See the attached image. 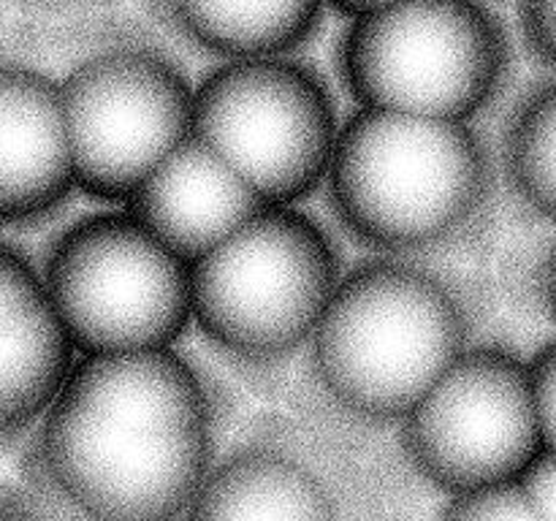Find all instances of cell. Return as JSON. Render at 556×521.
I'll list each match as a JSON object with an SVG mask.
<instances>
[{
    "mask_svg": "<svg viewBox=\"0 0 556 521\" xmlns=\"http://www.w3.org/2000/svg\"><path fill=\"white\" fill-rule=\"evenodd\" d=\"M0 483H3V481H0Z\"/></svg>",
    "mask_w": 556,
    "mask_h": 521,
    "instance_id": "cell-25",
    "label": "cell"
},
{
    "mask_svg": "<svg viewBox=\"0 0 556 521\" xmlns=\"http://www.w3.org/2000/svg\"><path fill=\"white\" fill-rule=\"evenodd\" d=\"M396 432L407 465L445 497L521 481L546 450L530 361L478 342Z\"/></svg>",
    "mask_w": 556,
    "mask_h": 521,
    "instance_id": "cell-9",
    "label": "cell"
},
{
    "mask_svg": "<svg viewBox=\"0 0 556 521\" xmlns=\"http://www.w3.org/2000/svg\"><path fill=\"white\" fill-rule=\"evenodd\" d=\"M541 288H543V302H546L548 315L556 320V242H554V247L548 250L546 260H543Z\"/></svg>",
    "mask_w": 556,
    "mask_h": 521,
    "instance_id": "cell-23",
    "label": "cell"
},
{
    "mask_svg": "<svg viewBox=\"0 0 556 521\" xmlns=\"http://www.w3.org/2000/svg\"><path fill=\"white\" fill-rule=\"evenodd\" d=\"M340 128L324 76L291 54L231 60L195 85L193 136L269 206L326 188Z\"/></svg>",
    "mask_w": 556,
    "mask_h": 521,
    "instance_id": "cell-7",
    "label": "cell"
},
{
    "mask_svg": "<svg viewBox=\"0 0 556 521\" xmlns=\"http://www.w3.org/2000/svg\"><path fill=\"white\" fill-rule=\"evenodd\" d=\"M510 41L486 0H400L351 20L340 74L358 109L472 123L503 90Z\"/></svg>",
    "mask_w": 556,
    "mask_h": 521,
    "instance_id": "cell-5",
    "label": "cell"
},
{
    "mask_svg": "<svg viewBox=\"0 0 556 521\" xmlns=\"http://www.w3.org/2000/svg\"><path fill=\"white\" fill-rule=\"evenodd\" d=\"M503 166L516 195L556 223V81L538 87L516 109L505 134Z\"/></svg>",
    "mask_w": 556,
    "mask_h": 521,
    "instance_id": "cell-15",
    "label": "cell"
},
{
    "mask_svg": "<svg viewBox=\"0 0 556 521\" xmlns=\"http://www.w3.org/2000/svg\"><path fill=\"white\" fill-rule=\"evenodd\" d=\"M0 9H3V0H0Z\"/></svg>",
    "mask_w": 556,
    "mask_h": 521,
    "instance_id": "cell-24",
    "label": "cell"
},
{
    "mask_svg": "<svg viewBox=\"0 0 556 521\" xmlns=\"http://www.w3.org/2000/svg\"><path fill=\"white\" fill-rule=\"evenodd\" d=\"M76 193L60 79L0 36V228L47 223Z\"/></svg>",
    "mask_w": 556,
    "mask_h": 521,
    "instance_id": "cell-10",
    "label": "cell"
},
{
    "mask_svg": "<svg viewBox=\"0 0 556 521\" xmlns=\"http://www.w3.org/2000/svg\"><path fill=\"white\" fill-rule=\"evenodd\" d=\"M394 3H400V0H326V5L337 9L340 14L351 16V20L375 14V11L389 9V5H394Z\"/></svg>",
    "mask_w": 556,
    "mask_h": 521,
    "instance_id": "cell-22",
    "label": "cell"
},
{
    "mask_svg": "<svg viewBox=\"0 0 556 521\" xmlns=\"http://www.w3.org/2000/svg\"><path fill=\"white\" fill-rule=\"evenodd\" d=\"M60 79L76 193L125 206L193 136L195 85L161 49L103 41Z\"/></svg>",
    "mask_w": 556,
    "mask_h": 521,
    "instance_id": "cell-8",
    "label": "cell"
},
{
    "mask_svg": "<svg viewBox=\"0 0 556 521\" xmlns=\"http://www.w3.org/2000/svg\"><path fill=\"white\" fill-rule=\"evenodd\" d=\"M494 174L472 123L358 109L340 128L326 193L375 255L427 260L481 231Z\"/></svg>",
    "mask_w": 556,
    "mask_h": 521,
    "instance_id": "cell-3",
    "label": "cell"
},
{
    "mask_svg": "<svg viewBox=\"0 0 556 521\" xmlns=\"http://www.w3.org/2000/svg\"><path fill=\"white\" fill-rule=\"evenodd\" d=\"M476 345L472 302L454 277L378 255L342 275L307 358L320 394L345 416L400 427Z\"/></svg>",
    "mask_w": 556,
    "mask_h": 521,
    "instance_id": "cell-2",
    "label": "cell"
},
{
    "mask_svg": "<svg viewBox=\"0 0 556 521\" xmlns=\"http://www.w3.org/2000/svg\"><path fill=\"white\" fill-rule=\"evenodd\" d=\"M182 521H345L329 478L296 450L244 443L206 472Z\"/></svg>",
    "mask_w": 556,
    "mask_h": 521,
    "instance_id": "cell-13",
    "label": "cell"
},
{
    "mask_svg": "<svg viewBox=\"0 0 556 521\" xmlns=\"http://www.w3.org/2000/svg\"><path fill=\"white\" fill-rule=\"evenodd\" d=\"M521 30L532 54L556 68V0H521Z\"/></svg>",
    "mask_w": 556,
    "mask_h": 521,
    "instance_id": "cell-18",
    "label": "cell"
},
{
    "mask_svg": "<svg viewBox=\"0 0 556 521\" xmlns=\"http://www.w3.org/2000/svg\"><path fill=\"white\" fill-rule=\"evenodd\" d=\"M527 497L543 521H556V450H543L521 475Z\"/></svg>",
    "mask_w": 556,
    "mask_h": 521,
    "instance_id": "cell-20",
    "label": "cell"
},
{
    "mask_svg": "<svg viewBox=\"0 0 556 521\" xmlns=\"http://www.w3.org/2000/svg\"><path fill=\"white\" fill-rule=\"evenodd\" d=\"M217 456L220 402L177 347L79 356L20 481L71 521H182Z\"/></svg>",
    "mask_w": 556,
    "mask_h": 521,
    "instance_id": "cell-1",
    "label": "cell"
},
{
    "mask_svg": "<svg viewBox=\"0 0 556 521\" xmlns=\"http://www.w3.org/2000/svg\"><path fill=\"white\" fill-rule=\"evenodd\" d=\"M41 275L79 356L172 351L193 326V266L125 206L63 228Z\"/></svg>",
    "mask_w": 556,
    "mask_h": 521,
    "instance_id": "cell-6",
    "label": "cell"
},
{
    "mask_svg": "<svg viewBox=\"0 0 556 521\" xmlns=\"http://www.w3.org/2000/svg\"><path fill=\"white\" fill-rule=\"evenodd\" d=\"M0 521H71L49 499L33 492L16 478L14 483H0Z\"/></svg>",
    "mask_w": 556,
    "mask_h": 521,
    "instance_id": "cell-19",
    "label": "cell"
},
{
    "mask_svg": "<svg viewBox=\"0 0 556 521\" xmlns=\"http://www.w3.org/2000/svg\"><path fill=\"white\" fill-rule=\"evenodd\" d=\"M14 3L38 16H79L114 3V0H14Z\"/></svg>",
    "mask_w": 556,
    "mask_h": 521,
    "instance_id": "cell-21",
    "label": "cell"
},
{
    "mask_svg": "<svg viewBox=\"0 0 556 521\" xmlns=\"http://www.w3.org/2000/svg\"><path fill=\"white\" fill-rule=\"evenodd\" d=\"M157 22L223 63L291 54L313 38L326 0H147Z\"/></svg>",
    "mask_w": 556,
    "mask_h": 521,
    "instance_id": "cell-14",
    "label": "cell"
},
{
    "mask_svg": "<svg viewBox=\"0 0 556 521\" xmlns=\"http://www.w3.org/2000/svg\"><path fill=\"white\" fill-rule=\"evenodd\" d=\"M340 255L299 206H266L193 266V326L239 367L307 353L342 280Z\"/></svg>",
    "mask_w": 556,
    "mask_h": 521,
    "instance_id": "cell-4",
    "label": "cell"
},
{
    "mask_svg": "<svg viewBox=\"0 0 556 521\" xmlns=\"http://www.w3.org/2000/svg\"><path fill=\"white\" fill-rule=\"evenodd\" d=\"M532 394H535L538 421H541L543 448L556 450V340L546 342L530 358Z\"/></svg>",
    "mask_w": 556,
    "mask_h": 521,
    "instance_id": "cell-17",
    "label": "cell"
},
{
    "mask_svg": "<svg viewBox=\"0 0 556 521\" xmlns=\"http://www.w3.org/2000/svg\"><path fill=\"white\" fill-rule=\"evenodd\" d=\"M76 361L41 269L0 244V454L27 443Z\"/></svg>",
    "mask_w": 556,
    "mask_h": 521,
    "instance_id": "cell-11",
    "label": "cell"
},
{
    "mask_svg": "<svg viewBox=\"0 0 556 521\" xmlns=\"http://www.w3.org/2000/svg\"><path fill=\"white\" fill-rule=\"evenodd\" d=\"M434 521H543L519 481L445 497Z\"/></svg>",
    "mask_w": 556,
    "mask_h": 521,
    "instance_id": "cell-16",
    "label": "cell"
},
{
    "mask_svg": "<svg viewBox=\"0 0 556 521\" xmlns=\"http://www.w3.org/2000/svg\"><path fill=\"white\" fill-rule=\"evenodd\" d=\"M266 206L220 155L190 136L141 182L125 209L195 266Z\"/></svg>",
    "mask_w": 556,
    "mask_h": 521,
    "instance_id": "cell-12",
    "label": "cell"
}]
</instances>
